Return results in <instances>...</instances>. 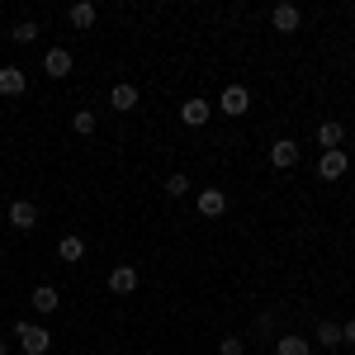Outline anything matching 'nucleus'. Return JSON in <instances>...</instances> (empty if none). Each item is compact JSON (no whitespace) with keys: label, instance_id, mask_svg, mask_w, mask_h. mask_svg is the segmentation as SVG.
<instances>
[{"label":"nucleus","instance_id":"6ab92c4d","mask_svg":"<svg viewBox=\"0 0 355 355\" xmlns=\"http://www.w3.org/2000/svg\"><path fill=\"white\" fill-rule=\"evenodd\" d=\"M71 128H76V133H81V137H90V133H95V128H100V119H95V114H90V110H76V114H71Z\"/></svg>","mask_w":355,"mask_h":355},{"label":"nucleus","instance_id":"6e6552de","mask_svg":"<svg viewBox=\"0 0 355 355\" xmlns=\"http://www.w3.org/2000/svg\"><path fill=\"white\" fill-rule=\"evenodd\" d=\"M133 289H137V270H133V266H114V270H110V294L128 299Z\"/></svg>","mask_w":355,"mask_h":355},{"label":"nucleus","instance_id":"9b49d317","mask_svg":"<svg viewBox=\"0 0 355 355\" xmlns=\"http://www.w3.org/2000/svg\"><path fill=\"white\" fill-rule=\"evenodd\" d=\"M270 162L279 166V171H289V166H299V142H294V137H279V142L270 147Z\"/></svg>","mask_w":355,"mask_h":355},{"label":"nucleus","instance_id":"4be33fe9","mask_svg":"<svg viewBox=\"0 0 355 355\" xmlns=\"http://www.w3.org/2000/svg\"><path fill=\"white\" fill-rule=\"evenodd\" d=\"M246 341H237V336H227V341H218V355H242Z\"/></svg>","mask_w":355,"mask_h":355},{"label":"nucleus","instance_id":"aec40b11","mask_svg":"<svg viewBox=\"0 0 355 355\" xmlns=\"http://www.w3.org/2000/svg\"><path fill=\"white\" fill-rule=\"evenodd\" d=\"M166 194H171V199H185V194H190V175H185V171L166 175Z\"/></svg>","mask_w":355,"mask_h":355},{"label":"nucleus","instance_id":"5701e85b","mask_svg":"<svg viewBox=\"0 0 355 355\" xmlns=\"http://www.w3.org/2000/svg\"><path fill=\"white\" fill-rule=\"evenodd\" d=\"M341 341H346V346H355V318L346 322V327H341Z\"/></svg>","mask_w":355,"mask_h":355},{"label":"nucleus","instance_id":"0eeeda50","mask_svg":"<svg viewBox=\"0 0 355 355\" xmlns=\"http://www.w3.org/2000/svg\"><path fill=\"white\" fill-rule=\"evenodd\" d=\"M209 100H199V95H194V100H185V105H180V123H185V128H204V123H209Z\"/></svg>","mask_w":355,"mask_h":355},{"label":"nucleus","instance_id":"f03ea898","mask_svg":"<svg viewBox=\"0 0 355 355\" xmlns=\"http://www.w3.org/2000/svg\"><path fill=\"white\" fill-rule=\"evenodd\" d=\"M5 218H10V227H19V232H33V227H38V204H33V199H15V204L5 209Z\"/></svg>","mask_w":355,"mask_h":355},{"label":"nucleus","instance_id":"412c9836","mask_svg":"<svg viewBox=\"0 0 355 355\" xmlns=\"http://www.w3.org/2000/svg\"><path fill=\"white\" fill-rule=\"evenodd\" d=\"M33 38H38V24H33V19H24V24L10 28V43H33Z\"/></svg>","mask_w":355,"mask_h":355},{"label":"nucleus","instance_id":"39448f33","mask_svg":"<svg viewBox=\"0 0 355 355\" xmlns=\"http://www.w3.org/2000/svg\"><path fill=\"white\" fill-rule=\"evenodd\" d=\"M71 67H76V62H71V53H67V48H48V57H43V71H48L53 81L71 76Z\"/></svg>","mask_w":355,"mask_h":355},{"label":"nucleus","instance_id":"f8f14e48","mask_svg":"<svg viewBox=\"0 0 355 355\" xmlns=\"http://www.w3.org/2000/svg\"><path fill=\"white\" fill-rule=\"evenodd\" d=\"M270 24L279 28V33H294V28L303 24V15H299V5H275L270 10Z\"/></svg>","mask_w":355,"mask_h":355},{"label":"nucleus","instance_id":"f3484780","mask_svg":"<svg viewBox=\"0 0 355 355\" xmlns=\"http://www.w3.org/2000/svg\"><path fill=\"white\" fill-rule=\"evenodd\" d=\"M57 256H62L67 266H76V261H85V242L71 232V237H62V242H57Z\"/></svg>","mask_w":355,"mask_h":355},{"label":"nucleus","instance_id":"a211bd4d","mask_svg":"<svg viewBox=\"0 0 355 355\" xmlns=\"http://www.w3.org/2000/svg\"><path fill=\"white\" fill-rule=\"evenodd\" d=\"M313 341H318V346H327V351H336V346H341V322H318Z\"/></svg>","mask_w":355,"mask_h":355},{"label":"nucleus","instance_id":"dca6fc26","mask_svg":"<svg viewBox=\"0 0 355 355\" xmlns=\"http://www.w3.org/2000/svg\"><path fill=\"white\" fill-rule=\"evenodd\" d=\"M275 355H313V341H303L294 331H284L279 341H275Z\"/></svg>","mask_w":355,"mask_h":355},{"label":"nucleus","instance_id":"9d476101","mask_svg":"<svg viewBox=\"0 0 355 355\" xmlns=\"http://www.w3.org/2000/svg\"><path fill=\"white\" fill-rule=\"evenodd\" d=\"M346 142V128H341V119H327V123H318V147L322 152H336Z\"/></svg>","mask_w":355,"mask_h":355},{"label":"nucleus","instance_id":"20e7f679","mask_svg":"<svg viewBox=\"0 0 355 355\" xmlns=\"http://www.w3.org/2000/svg\"><path fill=\"white\" fill-rule=\"evenodd\" d=\"M346 171H351V157H346L341 147H336V152H322V157H318V175H322V180H341Z\"/></svg>","mask_w":355,"mask_h":355},{"label":"nucleus","instance_id":"b1692460","mask_svg":"<svg viewBox=\"0 0 355 355\" xmlns=\"http://www.w3.org/2000/svg\"><path fill=\"white\" fill-rule=\"evenodd\" d=\"M0 355H10V341H0Z\"/></svg>","mask_w":355,"mask_h":355},{"label":"nucleus","instance_id":"f257e3e1","mask_svg":"<svg viewBox=\"0 0 355 355\" xmlns=\"http://www.w3.org/2000/svg\"><path fill=\"white\" fill-rule=\"evenodd\" d=\"M15 336H19L24 355H48V351H53V331H48V327H33V322H15Z\"/></svg>","mask_w":355,"mask_h":355},{"label":"nucleus","instance_id":"7ed1b4c3","mask_svg":"<svg viewBox=\"0 0 355 355\" xmlns=\"http://www.w3.org/2000/svg\"><path fill=\"white\" fill-rule=\"evenodd\" d=\"M218 110L232 114V119H237V114H246V110H251V90H246V85H223Z\"/></svg>","mask_w":355,"mask_h":355},{"label":"nucleus","instance_id":"ddd939ff","mask_svg":"<svg viewBox=\"0 0 355 355\" xmlns=\"http://www.w3.org/2000/svg\"><path fill=\"white\" fill-rule=\"evenodd\" d=\"M110 110H119V114L137 110V85H128V81L114 85V90H110Z\"/></svg>","mask_w":355,"mask_h":355},{"label":"nucleus","instance_id":"4468645a","mask_svg":"<svg viewBox=\"0 0 355 355\" xmlns=\"http://www.w3.org/2000/svg\"><path fill=\"white\" fill-rule=\"evenodd\" d=\"M33 308H38V318H48V313L62 308V294H57L53 284H38V289H33Z\"/></svg>","mask_w":355,"mask_h":355},{"label":"nucleus","instance_id":"1a4fd4ad","mask_svg":"<svg viewBox=\"0 0 355 355\" xmlns=\"http://www.w3.org/2000/svg\"><path fill=\"white\" fill-rule=\"evenodd\" d=\"M28 90V76L19 67H0V95H10V100H19Z\"/></svg>","mask_w":355,"mask_h":355},{"label":"nucleus","instance_id":"2eb2a0df","mask_svg":"<svg viewBox=\"0 0 355 355\" xmlns=\"http://www.w3.org/2000/svg\"><path fill=\"white\" fill-rule=\"evenodd\" d=\"M67 19H71V28H90L95 19H100V10H95L90 0H76V5L67 10Z\"/></svg>","mask_w":355,"mask_h":355},{"label":"nucleus","instance_id":"423d86ee","mask_svg":"<svg viewBox=\"0 0 355 355\" xmlns=\"http://www.w3.org/2000/svg\"><path fill=\"white\" fill-rule=\"evenodd\" d=\"M194 204H199L204 218H223V214H227V190H199Z\"/></svg>","mask_w":355,"mask_h":355}]
</instances>
